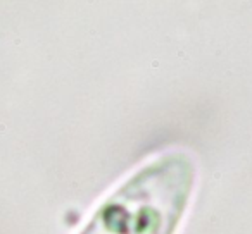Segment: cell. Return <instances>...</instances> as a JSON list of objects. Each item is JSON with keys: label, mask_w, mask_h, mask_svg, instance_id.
Masks as SVG:
<instances>
[{"label": "cell", "mask_w": 252, "mask_h": 234, "mask_svg": "<svg viewBox=\"0 0 252 234\" xmlns=\"http://www.w3.org/2000/svg\"><path fill=\"white\" fill-rule=\"evenodd\" d=\"M194 177L185 153L152 160L105 200L81 234H173Z\"/></svg>", "instance_id": "obj_1"}]
</instances>
